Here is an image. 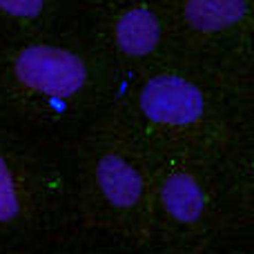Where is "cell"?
Masks as SVG:
<instances>
[{
    "label": "cell",
    "instance_id": "obj_1",
    "mask_svg": "<svg viewBox=\"0 0 254 254\" xmlns=\"http://www.w3.org/2000/svg\"><path fill=\"white\" fill-rule=\"evenodd\" d=\"M16 78L31 92L52 98H69L83 89L87 67L74 52L52 45H31L13 63Z\"/></svg>",
    "mask_w": 254,
    "mask_h": 254
},
{
    "label": "cell",
    "instance_id": "obj_2",
    "mask_svg": "<svg viewBox=\"0 0 254 254\" xmlns=\"http://www.w3.org/2000/svg\"><path fill=\"white\" fill-rule=\"evenodd\" d=\"M140 110L154 123L188 125L201 116L203 96L179 76H156L140 92Z\"/></svg>",
    "mask_w": 254,
    "mask_h": 254
},
{
    "label": "cell",
    "instance_id": "obj_3",
    "mask_svg": "<svg viewBox=\"0 0 254 254\" xmlns=\"http://www.w3.org/2000/svg\"><path fill=\"white\" fill-rule=\"evenodd\" d=\"M96 181L105 198L116 207H131L143 194L140 174L121 156H103L96 167Z\"/></svg>",
    "mask_w": 254,
    "mask_h": 254
},
{
    "label": "cell",
    "instance_id": "obj_4",
    "mask_svg": "<svg viewBox=\"0 0 254 254\" xmlns=\"http://www.w3.org/2000/svg\"><path fill=\"white\" fill-rule=\"evenodd\" d=\"M161 38V25L147 9H129L116 22V43L127 56H147Z\"/></svg>",
    "mask_w": 254,
    "mask_h": 254
},
{
    "label": "cell",
    "instance_id": "obj_5",
    "mask_svg": "<svg viewBox=\"0 0 254 254\" xmlns=\"http://www.w3.org/2000/svg\"><path fill=\"white\" fill-rule=\"evenodd\" d=\"M246 13V0H188L185 18L198 31H219L239 22Z\"/></svg>",
    "mask_w": 254,
    "mask_h": 254
},
{
    "label": "cell",
    "instance_id": "obj_6",
    "mask_svg": "<svg viewBox=\"0 0 254 254\" xmlns=\"http://www.w3.org/2000/svg\"><path fill=\"white\" fill-rule=\"evenodd\" d=\"M163 205L176 221L192 223L203 212V192L196 181L188 174H174L163 185Z\"/></svg>",
    "mask_w": 254,
    "mask_h": 254
},
{
    "label": "cell",
    "instance_id": "obj_7",
    "mask_svg": "<svg viewBox=\"0 0 254 254\" xmlns=\"http://www.w3.org/2000/svg\"><path fill=\"white\" fill-rule=\"evenodd\" d=\"M18 212H20V201H18L16 181H13L4 158L0 156V223L16 219Z\"/></svg>",
    "mask_w": 254,
    "mask_h": 254
},
{
    "label": "cell",
    "instance_id": "obj_8",
    "mask_svg": "<svg viewBox=\"0 0 254 254\" xmlns=\"http://www.w3.org/2000/svg\"><path fill=\"white\" fill-rule=\"evenodd\" d=\"M45 0H0V11L16 18H36L40 16Z\"/></svg>",
    "mask_w": 254,
    "mask_h": 254
}]
</instances>
